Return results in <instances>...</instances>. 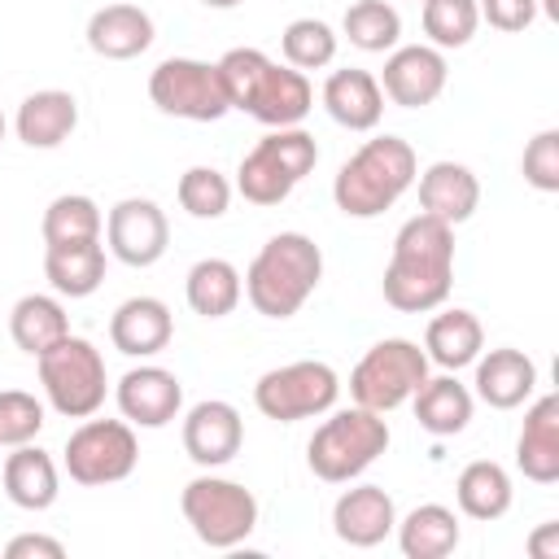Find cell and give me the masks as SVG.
<instances>
[{"mask_svg": "<svg viewBox=\"0 0 559 559\" xmlns=\"http://www.w3.org/2000/svg\"><path fill=\"white\" fill-rule=\"evenodd\" d=\"M0 485H4V498L22 511H48L61 493V472L52 463L48 450L39 445H13V454L4 459L0 467Z\"/></svg>", "mask_w": 559, "mask_h": 559, "instance_id": "cell-25", "label": "cell"}, {"mask_svg": "<svg viewBox=\"0 0 559 559\" xmlns=\"http://www.w3.org/2000/svg\"><path fill=\"white\" fill-rule=\"evenodd\" d=\"M480 22H489L502 35H520L537 22V0H476Z\"/></svg>", "mask_w": 559, "mask_h": 559, "instance_id": "cell-40", "label": "cell"}, {"mask_svg": "<svg viewBox=\"0 0 559 559\" xmlns=\"http://www.w3.org/2000/svg\"><path fill=\"white\" fill-rule=\"evenodd\" d=\"M44 275L57 297H92L105 284V245H44Z\"/></svg>", "mask_w": 559, "mask_h": 559, "instance_id": "cell-30", "label": "cell"}, {"mask_svg": "<svg viewBox=\"0 0 559 559\" xmlns=\"http://www.w3.org/2000/svg\"><path fill=\"white\" fill-rule=\"evenodd\" d=\"M485 349V328L472 310L454 306V310H441L428 319L424 328V354L428 362H437L441 371H463L476 362V354Z\"/></svg>", "mask_w": 559, "mask_h": 559, "instance_id": "cell-27", "label": "cell"}, {"mask_svg": "<svg viewBox=\"0 0 559 559\" xmlns=\"http://www.w3.org/2000/svg\"><path fill=\"white\" fill-rule=\"evenodd\" d=\"M389 441L393 437H389L384 415H376L367 406H345V411H332L314 428V437L306 441V463L319 480L349 485L389 450Z\"/></svg>", "mask_w": 559, "mask_h": 559, "instance_id": "cell-5", "label": "cell"}, {"mask_svg": "<svg viewBox=\"0 0 559 559\" xmlns=\"http://www.w3.org/2000/svg\"><path fill=\"white\" fill-rule=\"evenodd\" d=\"M528 555L533 559H559V524L555 520H546L542 528L528 533Z\"/></svg>", "mask_w": 559, "mask_h": 559, "instance_id": "cell-42", "label": "cell"}, {"mask_svg": "<svg viewBox=\"0 0 559 559\" xmlns=\"http://www.w3.org/2000/svg\"><path fill=\"white\" fill-rule=\"evenodd\" d=\"M179 511H183L188 528L197 533V542L210 546V550H231L258 528L253 489H245L240 480L214 476V472H201V476H192L183 485Z\"/></svg>", "mask_w": 559, "mask_h": 559, "instance_id": "cell-8", "label": "cell"}, {"mask_svg": "<svg viewBox=\"0 0 559 559\" xmlns=\"http://www.w3.org/2000/svg\"><path fill=\"white\" fill-rule=\"evenodd\" d=\"M450 288H454V227L432 214L406 218L393 236V253L380 280L384 301L402 314H428L445 306Z\"/></svg>", "mask_w": 559, "mask_h": 559, "instance_id": "cell-1", "label": "cell"}, {"mask_svg": "<svg viewBox=\"0 0 559 559\" xmlns=\"http://www.w3.org/2000/svg\"><path fill=\"white\" fill-rule=\"evenodd\" d=\"M419 22L432 48H463L480 26L476 0H419Z\"/></svg>", "mask_w": 559, "mask_h": 559, "instance_id": "cell-35", "label": "cell"}, {"mask_svg": "<svg viewBox=\"0 0 559 559\" xmlns=\"http://www.w3.org/2000/svg\"><path fill=\"white\" fill-rule=\"evenodd\" d=\"M341 397V376L323 358H297L284 367H271L253 384V406L275 424H297L328 415Z\"/></svg>", "mask_w": 559, "mask_h": 559, "instance_id": "cell-10", "label": "cell"}, {"mask_svg": "<svg viewBox=\"0 0 559 559\" xmlns=\"http://www.w3.org/2000/svg\"><path fill=\"white\" fill-rule=\"evenodd\" d=\"M105 245L122 266H153L170 245L166 210L148 197H122L105 214Z\"/></svg>", "mask_w": 559, "mask_h": 559, "instance_id": "cell-13", "label": "cell"}, {"mask_svg": "<svg viewBox=\"0 0 559 559\" xmlns=\"http://www.w3.org/2000/svg\"><path fill=\"white\" fill-rule=\"evenodd\" d=\"M428 354L406 336L376 341L349 371V397L354 406H367L376 415H389L415 397V389L428 380Z\"/></svg>", "mask_w": 559, "mask_h": 559, "instance_id": "cell-9", "label": "cell"}, {"mask_svg": "<svg viewBox=\"0 0 559 559\" xmlns=\"http://www.w3.org/2000/svg\"><path fill=\"white\" fill-rule=\"evenodd\" d=\"M35 371H39V389H44V397H48V406L57 415L87 419V415H96L105 406L109 371H105L100 349L87 336L66 332L57 345H48L35 358Z\"/></svg>", "mask_w": 559, "mask_h": 559, "instance_id": "cell-7", "label": "cell"}, {"mask_svg": "<svg viewBox=\"0 0 559 559\" xmlns=\"http://www.w3.org/2000/svg\"><path fill=\"white\" fill-rule=\"evenodd\" d=\"M415 175L419 157L402 135H371L341 162L332 201L345 218H380L415 188Z\"/></svg>", "mask_w": 559, "mask_h": 559, "instance_id": "cell-3", "label": "cell"}, {"mask_svg": "<svg viewBox=\"0 0 559 559\" xmlns=\"http://www.w3.org/2000/svg\"><path fill=\"white\" fill-rule=\"evenodd\" d=\"M74 127H79V100L66 87L31 92L17 105V118H13V131L26 148H57L74 135Z\"/></svg>", "mask_w": 559, "mask_h": 559, "instance_id": "cell-24", "label": "cell"}, {"mask_svg": "<svg viewBox=\"0 0 559 559\" xmlns=\"http://www.w3.org/2000/svg\"><path fill=\"white\" fill-rule=\"evenodd\" d=\"M201 4H205V9H236L240 0H201Z\"/></svg>", "mask_w": 559, "mask_h": 559, "instance_id": "cell-43", "label": "cell"}, {"mask_svg": "<svg viewBox=\"0 0 559 559\" xmlns=\"http://www.w3.org/2000/svg\"><path fill=\"white\" fill-rule=\"evenodd\" d=\"M87 48L105 61H131L140 52H148L153 44V17L140 9V4H127V0H114L105 9H96L87 17Z\"/></svg>", "mask_w": 559, "mask_h": 559, "instance_id": "cell-23", "label": "cell"}, {"mask_svg": "<svg viewBox=\"0 0 559 559\" xmlns=\"http://www.w3.org/2000/svg\"><path fill=\"white\" fill-rule=\"evenodd\" d=\"M411 406H415V419H419L424 432H432V437H459L472 424L476 397H472V389L454 371H445V376H428L415 389Z\"/></svg>", "mask_w": 559, "mask_h": 559, "instance_id": "cell-26", "label": "cell"}, {"mask_svg": "<svg viewBox=\"0 0 559 559\" xmlns=\"http://www.w3.org/2000/svg\"><path fill=\"white\" fill-rule=\"evenodd\" d=\"M341 31L362 52H393L402 39V13L389 0H354L341 17Z\"/></svg>", "mask_w": 559, "mask_h": 559, "instance_id": "cell-34", "label": "cell"}, {"mask_svg": "<svg viewBox=\"0 0 559 559\" xmlns=\"http://www.w3.org/2000/svg\"><path fill=\"white\" fill-rule=\"evenodd\" d=\"M4 131H9V122H4V114H0V144H4Z\"/></svg>", "mask_w": 559, "mask_h": 559, "instance_id": "cell-44", "label": "cell"}, {"mask_svg": "<svg viewBox=\"0 0 559 559\" xmlns=\"http://www.w3.org/2000/svg\"><path fill=\"white\" fill-rule=\"evenodd\" d=\"M397 546L406 559H445L459 550V515L445 502H419L397 520Z\"/></svg>", "mask_w": 559, "mask_h": 559, "instance_id": "cell-29", "label": "cell"}, {"mask_svg": "<svg viewBox=\"0 0 559 559\" xmlns=\"http://www.w3.org/2000/svg\"><path fill=\"white\" fill-rule=\"evenodd\" d=\"M231 192H236L231 179H227L223 170H214V166H188V170L179 175V183H175L179 210L192 214V218H201V223L223 218L227 205H231Z\"/></svg>", "mask_w": 559, "mask_h": 559, "instance_id": "cell-37", "label": "cell"}, {"mask_svg": "<svg viewBox=\"0 0 559 559\" xmlns=\"http://www.w3.org/2000/svg\"><path fill=\"white\" fill-rule=\"evenodd\" d=\"M175 336V314L162 297H127L109 314V341L127 358H153L170 345Z\"/></svg>", "mask_w": 559, "mask_h": 559, "instance_id": "cell-19", "label": "cell"}, {"mask_svg": "<svg viewBox=\"0 0 559 559\" xmlns=\"http://www.w3.org/2000/svg\"><path fill=\"white\" fill-rule=\"evenodd\" d=\"M319 280H323V249L306 231H280L253 253L245 271V297L266 319H293L310 301Z\"/></svg>", "mask_w": 559, "mask_h": 559, "instance_id": "cell-4", "label": "cell"}, {"mask_svg": "<svg viewBox=\"0 0 559 559\" xmlns=\"http://www.w3.org/2000/svg\"><path fill=\"white\" fill-rule=\"evenodd\" d=\"M100 205L83 192H61L48 201L44 218H39V236L44 245H83V240H100Z\"/></svg>", "mask_w": 559, "mask_h": 559, "instance_id": "cell-33", "label": "cell"}, {"mask_svg": "<svg viewBox=\"0 0 559 559\" xmlns=\"http://www.w3.org/2000/svg\"><path fill=\"white\" fill-rule=\"evenodd\" d=\"M472 367H476V380H472L476 393L472 397H480L493 411H515L537 393V362L515 345H498L489 354L480 349Z\"/></svg>", "mask_w": 559, "mask_h": 559, "instance_id": "cell-18", "label": "cell"}, {"mask_svg": "<svg viewBox=\"0 0 559 559\" xmlns=\"http://www.w3.org/2000/svg\"><path fill=\"white\" fill-rule=\"evenodd\" d=\"M520 175H524V183L537 188V192H559V131H555V127L537 131V135L524 144Z\"/></svg>", "mask_w": 559, "mask_h": 559, "instance_id": "cell-39", "label": "cell"}, {"mask_svg": "<svg viewBox=\"0 0 559 559\" xmlns=\"http://www.w3.org/2000/svg\"><path fill=\"white\" fill-rule=\"evenodd\" d=\"M148 100L183 122H218L231 105L218 79L214 61H197V57H166L157 61V70L148 74Z\"/></svg>", "mask_w": 559, "mask_h": 559, "instance_id": "cell-12", "label": "cell"}, {"mask_svg": "<svg viewBox=\"0 0 559 559\" xmlns=\"http://www.w3.org/2000/svg\"><path fill=\"white\" fill-rule=\"evenodd\" d=\"M445 79H450V66H445L441 48H432V44H397L384 57L380 92L402 109H424L445 92Z\"/></svg>", "mask_w": 559, "mask_h": 559, "instance_id": "cell-14", "label": "cell"}, {"mask_svg": "<svg viewBox=\"0 0 559 559\" xmlns=\"http://www.w3.org/2000/svg\"><path fill=\"white\" fill-rule=\"evenodd\" d=\"M415 183H419V214H432L450 227L467 223L480 205V179L463 162H450V157L432 162L424 175H415Z\"/></svg>", "mask_w": 559, "mask_h": 559, "instance_id": "cell-21", "label": "cell"}, {"mask_svg": "<svg viewBox=\"0 0 559 559\" xmlns=\"http://www.w3.org/2000/svg\"><path fill=\"white\" fill-rule=\"evenodd\" d=\"M393 528H397V507L380 485H349L332 502V533L354 550L380 546L384 537H393Z\"/></svg>", "mask_w": 559, "mask_h": 559, "instance_id": "cell-17", "label": "cell"}, {"mask_svg": "<svg viewBox=\"0 0 559 559\" xmlns=\"http://www.w3.org/2000/svg\"><path fill=\"white\" fill-rule=\"evenodd\" d=\"M319 96H323L328 118L345 131H376L384 118V92L371 70H358V66L332 70Z\"/></svg>", "mask_w": 559, "mask_h": 559, "instance_id": "cell-20", "label": "cell"}, {"mask_svg": "<svg viewBox=\"0 0 559 559\" xmlns=\"http://www.w3.org/2000/svg\"><path fill=\"white\" fill-rule=\"evenodd\" d=\"M515 467L533 485L559 480V397L555 393H542L524 411V428L515 437Z\"/></svg>", "mask_w": 559, "mask_h": 559, "instance_id": "cell-22", "label": "cell"}, {"mask_svg": "<svg viewBox=\"0 0 559 559\" xmlns=\"http://www.w3.org/2000/svg\"><path fill=\"white\" fill-rule=\"evenodd\" d=\"M4 559H66V546L48 533H17L4 546Z\"/></svg>", "mask_w": 559, "mask_h": 559, "instance_id": "cell-41", "label": "cell"}, {"mask_svg": "<svg viewBox=\"0 0 559 559\" xmlns=\"http://www.w3.org/2000/svg\"><path fill=\"white\" fill-rule=\"evenodd\" d=\"M114 402L131 428H166L183 411V384L175 371L157 362H140L114 384Z\"/></svg>", "mask_w": 559, "mask_h": 559, "instance_id": "cell-15", "label": "cell"}, {"mask_svg": "<svg viewBox=\"0 0 559 559\" xmlns=\"http://www.w3.org/2000/svg\"><path fill=\"white\" fill-rule=\"evenodd\" d=\"M70 332V314L52 293H26L9 310V336L22 354L39 358L48 345H57Z\"/></svg>", "mask_w": 559, "mask_h": 559, "instance_id": "cell-32", "label": "cell"}, {"mask_svg": "<svg viewBox=\"0 0 559 559\" xmlns=\"http://www.w3.org/2000/svg\"><path fill=\"white\" fill-rule=\"evenodd\" d=\"M319 144L301 127H271L236 166V192L249 205H280L314 170Z\"/></svg>", "mask_w": 559, "mask_h": 559, "instance_id": "cell-6", "label": "cell"}, {"mask_svg": "<svg viewBox=\"0 0 559 559\" xmlns=\"http://www.w3.org/2000/svg\"><path fill=\"white\" fill-rule=\"evenodd\" d=\"M280 52L293 70H323L336 61V31L323 17H293L280 35Z\"/></svg>", "mask_w": 559, "mask_h": 559, "instance_id": "cell-36", "label": "cell"}, {"mask_svg": "<svg viewBox=\"0 0 559 559\" xmlns=\"http://www.w3.org/2000/svg\"><path fill=\"white\" fill-rule=\"evenodd\" d=\"M218 79L231 109H245L262 127H301L314 109V87L306 70H293L288 61H271L262 48H231L218 61Z\"/></svg>", "mask_w": 559, "mask_h": 559, "instance_id": "cell-2", "label": "cell"}, {"mask_svg": "<svg viewBox=\"0 0 559 559\" xmlns=\"http://www.w3.org/2000/svg\"><path fill=\"white\" fill-rule=\"evenodd\" d=\"M511 498H515L511 472H507L502 463H493V459H472V463L459 472V480H454V502H459V511H463L467 520H480V524L502 520V515L511 511Z\"/></svg>", "mask_w": 559, "mask_h": 559, "instance_id": "cell-28", "label": "cell"}, {"mask_svg": "<svg viewBox=\"0 0 559 559\" xmlns=\"http://www.w3.org/2000/svg\"><path fill=\"white\" fill-rule=\"evenodd\" d=\"M240 445H245V419L231 402L205 397V402L188 406V415H183V454L197 467L214 472V467L231 463L240 454Z\"/></svg>", "mask_w": 559, "mask_h": 559, "instance_id": "cell-16", "label": "cell"}, {"mask_svg": "<svg viewBox=\"0 0 559 559\" xmlns=\"http://www.w3.org/2000/svg\"><path fill=\"white\" fill-rule=\"evenodd\" d=\"M66 472L74 485L100 489V485H118L135 472L140 463V441L135 428L127 419H96L87 415L70 437H66V454H61Z\"/></svg>", "mask_w": 559, "mask_h": 559, "instance_id": "cell-11", "label": "cell"}, {"mask_svg": "<svg viewBox=\"0 0 559 559\" xmlns=\"http://www.w3.org/2000/svg\"><path fill=\"white\" fill-rule=\"evenodd\" d=\"M183 297H188L192 314L227 319L240 306V297H245V280H240V271L227 258H201L183 275Z\"/></svg>", "mask_w": 559, "mask_h": 559, "instance_id": "cell-31", "label": "cell"}, {"mask_svg": "<svg viewBox=\"0 0 559 559\" xmlns=\"http://www.w3.org/2000/svg\"><path fill=\"white\" fill-rule=\"evenodd\" d=\"M44 432V402L26 389H0V445H26Z\"/></svg>", "mask_w": 559, "mask_h": 559, "instance_id": "cell-38", "label": "cell"}]
</instances>
